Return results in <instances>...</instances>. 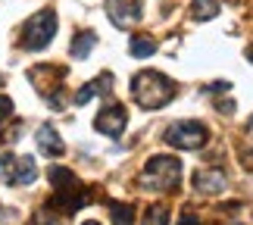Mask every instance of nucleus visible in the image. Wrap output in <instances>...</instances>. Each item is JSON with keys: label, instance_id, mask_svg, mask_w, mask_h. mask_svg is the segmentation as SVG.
<instances>
[{"label": "nucleus", "instance_id": "obj_1", "mask_svg": "<svg viewBox=\"0 0 253 225\" xmlns=\"http://www.w3.org/2000/svg\"><path fill=\"white\" fill-rule=\"evenodd\" d=\"M131 97L141 110H160V106H166L175 97V85L163 72L144 69L131 78Z\"/></svg>", "mask_w": 253, "mask_h": 225}, {"label": "nucleus", "instance_id": "obj_2", "mask_svg": "<svg viewBox=\"0 0 253 225\" xmlns=\"http://www.w3.org/2000/svg\"><path fill=\"white\" fill-rule=\"evenodd\" d=\"M181 181V163L175 156H153L141 172L144 191H172Z\"/></svg>", "mask_w": 253, "mask_h": 225}, {"label": "nucleus", "instance_id": "obj_3", "mask_svg": "<svg viewBox=\"0 0 253 225\" xmlns=\"http://www.w3.org/2000/svg\"><path fill=\"white\" fill-rule=\"evenodd\" d=\"M56 35V13L53 9H41L25 22L22 28V47L25 50H44Z\"/></svg>", "mask_w": 253, "mask_h": 225}, {"label": "nucleus", "instance_id": "obj_4", "mask_svg": "<svg viewBox=\"0 0 253 225\" xmlns=\"http://www.w3.org/2000/svg\"><path fill=\"white\" fill-rule=\"evenodd\" d=\"M210 132L203 122H191V119H181V122H172L166 129V144L178 150H200L203 144H207Z\"/></svg>", "mask_w": 253, "mask_h": 225}, {"label": "nucleus", "instance_id": "obj_5", "mask_svg": "<svg viewBox=\"0 0 253 225\" xmlns=\"http://www.w3.org/2000/svg\"><path fill=\"white\" fill-rule=\"evenodd\" d=\"M125 125H128V113H125L122 103H106L94 119V129L100 135H106V138H119L125 132Z\"/></svg>", "mask_w": 253, "mask_h": 225}, {"label": "nucleus", "instance_id": "obj_6", "mask_svg": "<svg viewBox=\"0 0 253 225\" xmlns=\"http://www.w3.org/2000/svg\"><path fill=\"white\" fill-rule=\"evenodd\" d=\"M106 13H110V22L116 28H131V25L141 22L144 6H141V0H110Z\"/></svg>", "mask_w": 253, "mask_h": 225}, {"label": "nucleus", "instance_id": "obj_7", "mask_svg": "<svg viewBox=\"0 0 253 225\" xmlns=\"http://www.w3.org/2000/svg\"><path fill=\"white\" fill-rule=\"evenodd\" d=\"M0 179H3L6 184H32L35 179H38V166H35V160L32 156H13V160H9L3 169H0Z\"/></svg>", "mask_w": 253, "mask_h": 225}, {"label": "nucleus", "instance_id": "obj_8", "mask_svg": "<svg viewBox=\"0 0 253 225\" xmlns=\"http://www.w3.org/2000/svg\"><path fill=\"white\" fill-rule=\"evenodd\" d=\"M38 150H41L44 156H63L66 153V144H63V138H60V132L53 129L50 122H44L41 129H38Z\"/></svg>", "mask_w": 253, "mask_h": 225}, {"label": "nucleus", "instance_id": "obj_9", "mask_svg": "<svg viewBox=\"0 0 253 225\" xmlns=\"http://www.w3.org/2000/svg\"><path fill=\"white\" fill-rule=\"evenodd\" d=\"M225 172H219V169H203L194 175V188H197L200 194H222L225 191Z\"/></svg>", "mask_w": 253, "mask_h": 225}, {"label": "nucleus", "instance_id": "obj_10", "mask_svg": "<svg viewBox=\"0 0 253 225\" xmlns=\"http://www.w3.org/2000/svg\"><path fill=\"white\" fill-rule=\"evenodd\" d=\"M110 88H113V75H110V72H100V75L94 78V82L82 85V91L75 94V103H79V106H84L87 100H94L97 94H110Z\"/></svg>", "mask_w": 253, "mask_h": 225}, {"label": "nucleus", "instance_id": "obj_11", "mask_svg": "<svg viewBox=\"0 0 253 225\" xmlns=\"http://www.w3.org/2000/svg\"><path fill=\"white\" fill-rule=\"evenodd\" d=\"M128 53L138 56V60H147V56L157 53V41H153L150 35H134L128 41Z\"/></svg>", "mask_w": 253, "mask_h": 225}, {"label": "nucleus", "instance_id": "obj_12", "mask_svg": "<svg viewBox=\"0 0 253 225\" xmlns=\"http://www.w3.org/2000/svg\"><path fill=\"white\" fill-rule=\"evenodd\" d=\"M94 44H97V35H94V32H79V35H75V41H72V47H69V50H72V56H75V60H84V56L94 50Z\"/></svg>", "mask_w": 253, "mask_h": 225}, {"label": "nucleus", "instance_id": "obj_13", "mask_svg": "<svg viewBox=\"0 0 253 225\" xmlns=\"http://www.w3.org/2000/svg\"><path fill=\"white\" fill-rule=\"evenodd\" d=\"M216 13H219L216 0H194V3H191V16L197 19V22H207V19H212Z\"/></svg>", "mask_w": 253, "mask_h": 225}, {"label": "nucleus", "instance_id": "obj_14", "mask_svg": "<svg viewBox=\"0 0 253 225\" xmlns=\"http://www.w3.org/2000/svg\"><path fill=\"white\" fill-rule=\"evenodd\" d=\"M113 225H134V207L131 203H110Z\"/></svg>", "mask_w": 253, "mask_h": 225}, {"label": "nucleus", "instance_id": "obj_15", "mask_svg": "<svg viewBox=\"0 0 253 225\" xmlns=\"http://www.w3.org/2000/svg\"><path fill=\"white\" fill-rule=\"evenodd\" d=\"M166 222H169V210L157 203V207H150V210H147V216H144L141 225H166Z\"/></svg>", "mask_w": 253, "mask_h": 225}, {"label": "nucleus", "instance_id": "obj_16", "mask_svg": "<svg viewBox=\"0 0 253 225\" xmlns=\"http://www.w3.org/2000/svg\"><path fill=\"white\" fill-rule=\"evenodd\" d=\"M28 225H63V222L56 219L50 210H38L35 216H32V222H28Z\"/></svg>", "mask_w": 253, "mask_h": 225}, {"label": "nucleus", "instance_id": "obj_17", "mask_svg": "<svg viewBox=\"0 0 253 225\" xmlns=\"http://www.w3.org/2000/svg\"><path fill=\"white\" fill-rule=\"evenodd\" d=\"M9 116H13V100L6 94H0V122H6Z\"/></svg>", "mask_w": 253, "mask_h": 225}, {"label": "nucleus", "instance_id": "obj_18", "mask_svg": "<svg viewBox=\"0 0 253 225\" xmlns=\"http://www.w3.org/2000/svg\"><path fill=\"white\" fill-rule=\"evenodd\" d=\"M178 225H200V219L194 216V213H184V216H181V222H178Z\"/></svg>", "mask_w": 253, "mask_h": 225}, {"label": "nucleus", "instance_id": "obj_19", "mask_svg": "<svg viewBox=\"0 0 253 225\" xmlns=\"http://www.w3.org/2000/svg\"><path fill=\"white\" fill-rule=\"evenodd\" d=\"M6 216H9V213H6L3 207H0V222H6Z\"/></svg>", "mask_w": 253, "mask_h": 225}, {"label": "nucleus", "instance_id": "obj_20", "mask_svg": "<svg viewBox=\"0 0 253 225\" xmlns=\"http://www.w3.org/2000/svg\"><path fill=\"white\" fill-rule=\"evenodd\" d=\"M247 132H250V138H253V119H250V125H247Z\"/></svg>", "mask_w": 253, "mask_h": 225}, {"label": "nucleus", "instance_id": "obj_21", "mask_svg": "<svg viewBox=\"0 0 253 225\" xmlns=\"http://www.w3.org/2000/svg\"><path fill=\"white\" fill-rule=\"evenodd\" d=\"M247 56H250V60H253V47H250V50H247Z\"/></svg>", "mask_w": 253, "mask_h": 225}, {"label": "nucleus", "instance_id": "obj_22", "mask_svg": "<svg viewBox=\"0 0 253 225\" xmlns=\"http://www.w3.org/2000/svg\"><path fill=\"white\" fill-rule=\"evenodd\" d=\"M82 225H100V222H82Z\"/></svg>", "mask_w": 253, "mask_h": 225}, {"label": "nucleus", "instance_id": "obj_23", "mask_svg": "<svg viewBox=\"0 0 253 225\" xmlns=\"http://www.w3.org/2000/svg\"><path fill=\"white\" fill-rule=\"evenodd\" d=\"M235 225H241V222H235Z\"/></svg>", "mask_w": 253, "mask_h": 225}, {"label": "nucleus", "instance_id": "obj_24", "mask_svg": "<svg viewBox=\"0 0 253 225\" xmlns=\"http://www.w3.org/2000/svg\"><path fill=\"white\" fill-rule=\"evenodd\" d=\"M0 82H3V78H0Z\"/></svg>", "mask_w": 253, "mask_h": 225}]
</instances>
